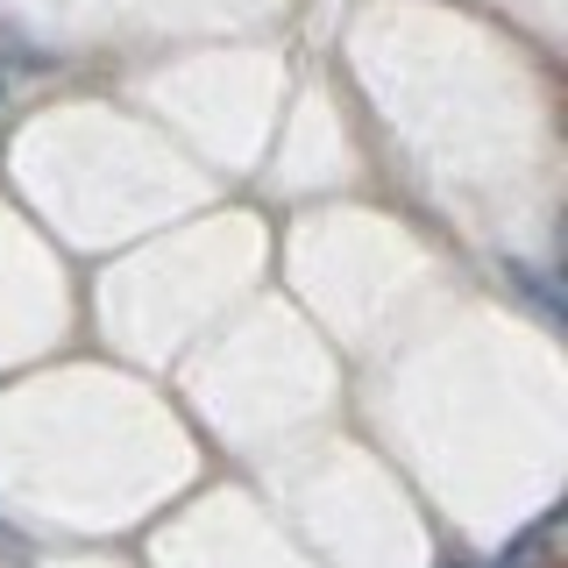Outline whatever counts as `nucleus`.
Listing matches in <instances>:
<instances>
[{
  "mask_svg": "<svg viewBox=\"0 0 568 568\" xmlns=\"http://www.w3.org/2000/svg\"><path fill=\"white\" fill-rule=\"evenodd\" d=\"M505 271H511V284H519V292H526V298H532V306H540L547 320L561 313V298H555V277H547V271H532V263H505Z\"/></svg>",
  "mask_w": 568,
  "mask_h": 568,
  "instance_id": "nucleus-1",
  "label": "nucleus"
},
{
  "mask_svg": "<svg viewBox=\"0 0 568 568\" xmlns=\"http://www.w3.org/2000/svg\"><path fill=\"white\" fill-rule=\"evenodd\" d=\"M497 568H519V555H505V561H497Z\"/></svg>",
  "mask_w": 568,
  "mask_h": 568,
  "instance_id": "nucleus-2",
  "label": "nucleus"
},
{
  "mask_svg": "<svg viewBox=\"0 0 568 568\" xmlns=\"http://www.w3.org/2000/svg\"><path fill=\"white\" fill-rule=\"evenodd\" d=\"M448 568H469V561H448Z\"/></svg>",
  "mask_w": 568,
  "mask_h": 568,
  "instance_id": "nucleus-3",
  "label": "nucleus"
}]
</instances>
